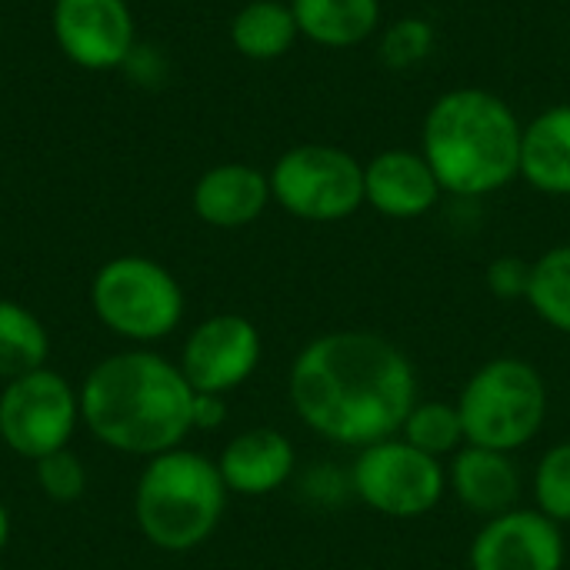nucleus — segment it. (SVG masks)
<instances>
[{
    "label": "nucleus",
    "instance_id": "27",
    "mask_svg": "<svg viewBox=\"0 0 570 570\" xmlns=\"http://www.w3.org/2000/svg\"><path fill=\"white\" fill-rule=\"evenodd\" d=\"M227 421V401L220 394L194 391V431H217Z\"/></svg>",
    "mask_w": 570,
    "mask_h": 570
},
{
    "label": "nucleus",
    "instance_id": "29",
    "mask_svg": "<svg viewBox=\"0 0 570 570\" xmlns=\"http://www.w3.org/2000/svg\"><path fill=\"white\" fill-rule=\"evenodd\" d=\"M0 570H3V568H0Z\"/></svg>",
    "mask_w": 570,
    "mask_h": 570
},
{
    "label": "nucleus",
    "instance_id": "8",
    "mask_svg": "<svg viewBox=\"0 0 570 570\" xmlns=\"http://www.w3.org/2000/svg\"><path fill=\"white\" fill-rule=\"evenodd\" d=\"M351 491L364 508L384 518L414 521L444 501L448 468L397 434L357 451L351 468Z\"/></svg>",
    "mask_w": 570,
    "mask_h": 570
},
{
    "label": "nucleus",
    "instance_id": "25",
    "mask_svg": "<svg viewBox=\"0 0 570 570\" xmlns=\"http://www.w3.org/2000/svg\"><path fill=\"white\" fill-rule=\"evenodd\" d=\"M33 478H37L40 494L53 504H73L87 491V471H83L80 458L70 454V448L57 451L50 458H40L33 464Z\"/></svg>",
    "mask_w": 570,
    "mask_h": 570
},
{
    "label": "nucleus",
    "instance_id": "4",
    "mask_svg": "<svg viewBox=\"0 0 570 570\" xmlns=\"http://www.w3.org/2000/svg\"><path fill=\"white\" fill-rule=\"evenodd\" d=\"M227 494L217 461L190 448H174L144 464L134 491V518L147 544L187 554L220 528Z\"/></svg>",
    "mask_w": 570,
    "mask_h": 570
},
{
    "label": "nucleus",
    "instance_id": "2",
    "mask_svg": "<svg viewBox=\"0 0 570 570\" xmlns=\"http://www.w3.org/2000/svg\"><path fill=\"white\" fill-rule=\"evenodd\" d=\"M80 424L117 454L157 458L194 434V387L180 364L150 347L97 361L77 387Z\"/></svg>",
    "mask_w": 570,
    "mask_h": 570
},
{
    "label": "nucleus",
    "instance_id": "3",
    "mask_svg": "<svg viewBox=\"0 0 570 570\" xmlns=\"http://www.w3.org/2000/svg\"><path fill=\"white\" fill-rule=\"evenodd\" d=\"M524 120L488 87L438 94L421 120V154L444 194L481 200L521 177Z\"/></svg>",
    "mask_w": 570,
    "mask_h": 570
},
{
    "label": "nucleus",
    "instance_id": "22",
    "mask_svg": "<svg viewBox=\"0 0 570 570\" xmlns=\"http://www.w3.org/2000/svg\"><path fill=\"white\" fill-rule=\"evenodd\" d=\"M401 438L438 461L458 454L468 444L461 411L451 401H417L401 428Z\"/></svg>",
    "mask_w": 570,
    "mask_h": 570
},
{
    "label": "nucleus",
    "instance_id": "12",
    "mask_svg": "<svg viewBox=\"0 0 570 570\" xmlns=\"http://www.w3.org/2000/svg\"><path fill=\"white\" fill-rule=\"evenodd\" d=\"M471 570H564L568 544L561 524L538 508L488 518L471 541Z\"/></svg>",
    "mask_w": 570,
    "mask_h": 570
},
{
    "label": "nucleus",
    "instance_id": "20",
    "mask_svg": "<svg viewBox=\"0 0 570 570\" xmlns=\"http://www.w3.org/2000/svg\"><path fill=\"white\" fill-rule=\"evenodd\" d=\"M47 357L50 334L43 321L30 307L0 297V381L7 384L13 377L40 371L47 367Z\"/></svg>",
    "mask_w": 570,
    "mask_h": 570
},
{
    "label": "nucleus",
    "instance_id": "26",
    "mask_svg": "<svg viewBox=\"0 0 570 570\" xmlns=\"http://www.w3.org/2000/svg\"><path fill=\"white\" fill-rule=\"evenodd\" d=\"M484 284L501 301H524L528 284H531V261H521V257H511V254L498 257V261H491V267L484 274Z\"/></svg>",
    "mask_w": 570,
    "mask_h": 570
},
{
    "label": "nucleus",
    "instance_id": "1",
    "mask_svg": "<svg viewBox=\"0 0 570 570\" xmlns=\"http://www.w3.org/2000/svg\"><path fill=\"white\" fill-rule=\"evenodd\" d=\"M297 421L317 438L364 451L397 438L417 397V371L377 331H327L307 341L287 374Z\"/></svg>",
    "mask_w": 570,
    "mask_h": 570
},
{
    "label": "nucleus",
    "instance_id": "23",
    "mask_svg": "<svg viewBox=\"0 0 570 570\" xmlns=\"http://www.w3.org/2000/svg\"><path fill=\"white\" fill-rule=\"evenodd\" d=\"M438 47V27L421 17L407 13L381 27L377 33V57L387 70H414L421 67Z\"/></svg>",
    "mask_w": 570,
    "mask_h": 570
},
{
    "label": "nucleus",
    "instance_id": "9",
    "mask_svg": "<svg viewBox=\"0 0 570 570\" xmlns=\"http://www.w3.org/2000/svg\"><path fill=\"white\" fill-rule=\"evenodd\" d=\"M80 424L77 387L53 367L13 377L0 391V441L27 461L67 451Z\"/></svg>",
    "mask_w": 570,
    "mask_h": 570
},
{
    "label": "nucleus",
    "instance_id": "13",
    "mask_svg": "<svg viewBox=\"0 0 570 570\" xmlns=\"http://www.w3.org/2000/svg\"><path fill=\"white\" fill-rule=\"evenodd\" d=\"M444 190L421 147H387L364 160V207L387 220H417L441 204Z\"/></svg>",
    "mask_w": 570,
    "mask_h": 570
},
{
    "label": "nucleus",
    "instance_id": "10",
    "mask_svg": "<svg viewBox=\"0 0 570 570\" xmlns=\"http://www.w3.org/2000/svg\"><path fill=\"white\" fill-rule=\"evenodd\" d=\"M261 357L264 341L254 321L240 314H214L187 334L177 364L197 394L227 397L254 377Z\"/></svg>",
    "mask_w": 570,
    "mask_h": 570
},
{
    "label": "nucleus",
    "instance_id": "7",
    "mask_svg": "<svg viewBox=\"0 0 570 570\" xmlns=\"http://www.w3.org/2000/svg\"><path fill=\"white\" fill-rule=\"evenodd\" d=\"M267 177L274 204L304 224H341L364 207V164L337 144L287 147Z\"/></svg>",
    "mask_w": 570,
    "mask_h": 570
},
{
    "label": "nucleus",
    "instance_id": "15",
    "mask_svg": "<svg viewBox=\"0 0 570 570\" xmlns=\"http://www.w3.org/2000/svg\"><path fill=\"white\" fill-rule=\"evenodd\" d=\"M297 468V451L277 428H250L230 438L217 458V471L230 494L267 498L281 491Z\"/></svg>",
    "mask_w": 570,
    "mask_h": 570
},
{
    "label": "nucleus",
    "instance_id": "16",
    "mask_svg": "<svg viewBox=\"0 0 570 570\" xmlns=\"http://www.w3.org/2000/svg\"><path fill=\"white\" fill-rule=\"evenodd\" d=\"M448 468V494L471 514L498 518L518 508L521 501V468L511 454L464 444L458 454H451Z\"/></svg>",
    "mask_w": 570,
    "mask_h": 570
},
{
    "label": "nucleus",
    "instance_id": "28",
    "mask_svg": "<svg viewBox=\"0 0 570 570\" xmlns=\"http://www.w3.org/2000/svg\"><path fill=\"white\" fill-rule=\"evenodd\" d=\"M7 538H10V514H7V504L0 501V554L7 548Z\"/></svg>",
    "mask_w": 570,
    "mask_h": 570
},
{
    "label": "nucleus",
    "instance_id": "24",
    "mask_svg": "<svg viewBox=\"0 0 570 570\" xmlns=\"http://www.w3.org/2000/svg\"><path fill=\"white\" fill-rule=\"evenodd\" d=\"M534 508L554 524H570V441L544 451L531 478Z\"/></svg>",
    "mask_w": 570,
    "mask_h": 570
},
{
    "label": "nucleus",
    "instance_id": "5",
    "mask_svg": "<svg viewBox=\"0 0 570 570\" xmlns=\"http://www.w3.org/2000/svg\"><path fill=\"white\" fill-rule=\"evenodd\" d=\"M454 404L468 444L514 454L544 431L551 397L544 374L531 361L501 354L464 381Z\"/></svg>",
    "mask_w": 570,
    "mask_h": 570
},
{
    "label": "nucleus",
    "instance_id": "18",
    "mask_svg": "<svg viewBox=\"0 0 570 570\" xmlns=\"http://www.w3.org/2000/svg\"><path fill=\"white\" fill-rule=\"evenodd\" d=\"M304 40L324 50H351L384 27L381 0H287Z\"/></svg>",
    "mask_w": 570,
    "mask_h": 570
},
{
    "label": "nucleus",
    "instance_id": "6",
    "mask_svg": "<svg viewBox=\"0 0 570 570\" xmlns=\"http://www.w3.org/2000/svg\"><path fill=\"white\" fill-rule=\"evenodd\" d=\"M184 287L157 261L124 254L97 267L90 281L94 317L120 341L150 347L170 337L184 321Z\"/></svg>",
    "mask_w": 570,
    "mask_h": 570
},
{
    "label": "nucleus",
    "instance_id": "11",
    "mask_svg": "<svg viewBox=\"0 0 570 570\" xmlns=\"http://www.w3.org/2000/svg\"><path fill=\"white\" fill-rule=\"evenodd\" d=\"M50 30L60 53L80 70H117L137 50L127 0H53Z\"/></svg>",
    "mask_w": 570,
    "mask_h": 570
},
{
    "label": "nucleus",
    "instance_id": "17",
    "mask_svg": "<svg viewBox=\"0 0 570 570\" xmlns=\"http://www.w3.org/2000/svg\"><path fill=\"white\" fill-rule=\"evenodd\" d=\"M521 180L544 197H570V104H551L524 120Z\"/></svg>",
    "mask_w": 570,
    "mask_h": 570
},
{
    "label": "nucleus",
    "instance_id": "19",
    "mask_svg": "<svg viewBox=\"0 0 570 570\" xmlns=\"http://www.w3.org/2000/svg\"><path fill=\"white\" fill-rule=\"evenodd\" d=\"M301 40L287 0H250L230 17V43L247 60H281Z\"/></svg>",
    "mask_w": 570,
    "mask_h": 570
},
{
    "label": "nucleus",
    "instance_id": "21",
    "mask_svg": "<svg viewBox=\"0 0 570 570\" xmlns=\"http://www.w3.org/2000/svg\"><path fill=\"white\" fill-rule=\"evenodd\" d=\"M524 301L538 321L570 337V244H554L538 261H531V284Z\"/></svg>",
    "mask_w": 570,
    "mask_h": 570
},
{
    "label": "nucleus",
    "instance_id": "14",
    "mask_svg": "<svg viewBox=\"0 0 570 570\" xmlns=\"http://www.w3.org/2000/svg\"><path fill=\"white\" fill-rule=\"evenodd\" d=\"M271 204L274 197L267 170L240 160H227L204 170L190 190V207L197 220L217 230H240L261 220Z\"/></svg>",
    "mask_w": 570,
    "mask_h": 570
}]
</instances>
